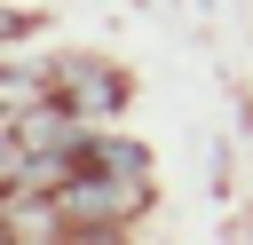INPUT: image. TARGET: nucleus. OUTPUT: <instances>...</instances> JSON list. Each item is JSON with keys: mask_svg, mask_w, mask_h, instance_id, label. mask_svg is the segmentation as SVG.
I'll return each mask as SVG.
<instances>
[{"mask_svg": "<svg viewBox=\"0 0 253 245\" xmlns=\"http://www.w3.org/2000/svg\"><path fill=\"white\" fill-rule=\"evenodd\" d=\"M32 95H40V79H32V71H8V79H0V103H8V119H16V111H32Z\"/></svg>", "mask_w": 253, "mask_h": 245, "instance_id": "2", "label": "nucleus"}, {"mask_svg": "<svg viewBox=\"0 0 253 245\" xmlns=\"http://www.w3.org/2000/svg\"><path fill=\"white\" fill-rule=\"evenodd\" d=\"M47 87H55V95H63L71 111H87V119L119 111V95H126V87H119V71H103V63H87V55H63Z\"/></svg>", "mask_w": 253, "mask_h": 245, "instance_id": "1", "label": "nucleus"}]
</instances>
